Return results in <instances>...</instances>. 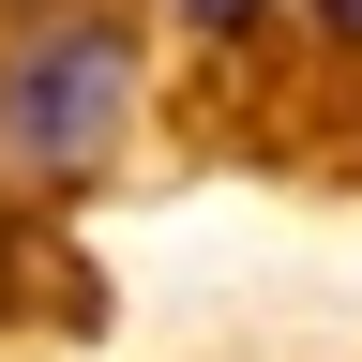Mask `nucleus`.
<instances>
[{
    "label": "nucleus",
    "mask_w": 362,
    "mask_h": 362,
    "mask_svg": "<svg viewBox=\"0 0 362 362\" xmlns=\"http://www.w3.org/2000/svg\"><path fill=\"white\" fill-rule=\"evenodd\" d=\"M121 121H136V45L106 16L30 30L16 61H0V151H16L30 181H90V166L121 151Z\"/></svg>",
    "instance_id": "f257e3e1"
},
{
    "label": "nucleus",
    "mask_w": 362,
    "mask_h": 362,
    "mask_svg": "<svg viewBox=\"0 0 362 362\" xmlns=\"http://www.w3.org/2000/svg\"><path fill=\"white\" fill-rule=\"evenodd\" d=\"M166 16H181V30H257L272 0H166Z\"/></svg>",
    "instance_id": "f03ea898"
},
{
    "label": "nucleus",
    "mask_w": 362,
    "mask_h": 362,
    "mask_svg": "<svg viewBox=\"0 0 362 362\" xmlns=\"http://www.w3.org/2000/svg\"><path fill=\"white\" fill-rule=\"evenodd\" d=\"M332 16H347V30H362V0H332Z\"/></svg>",
    "instance_id": "7ed1b4c3"
}]
</instances>
